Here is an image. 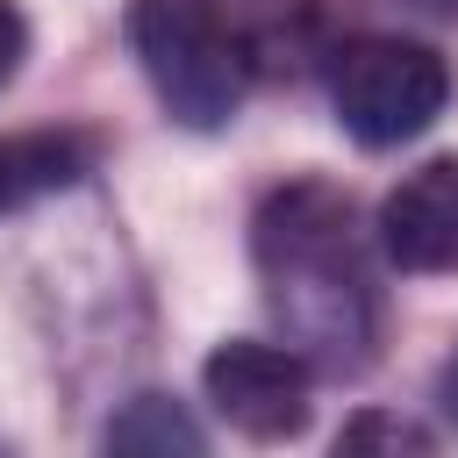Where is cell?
Here are the masks:
<instances>
[{
	"label": "cell",
	"mask_w": 458,
	"mask_h": 458,
	"mask_svg": "<svg viewBox=\"0 0 458 458\" xmlns=\"http://www.w3.org/2000/svg\"><path fill=\"white\" fill-rule=\"evenodd\" d=\"M250 258L286 351L329 379H358L379 358V279L358 200L329 179H286L258 200Z\"/></svg>",
	"instance_id": "obj_1"
},
{
	"label": "cell",
	"mask_w": 458,
	"mask_h": 458,
	"mask_svg": "<svg viewBox=\"0 0 458 458\" xmlns=\"http://www.w3.org/2000/svg\"><path fill=\"white\" fill-rule=\"evenodd\" d=\"M122 29H129V50H136L157 107L179 129L215 136L236 122V107L250 93V57L215 0H129Z\"/></svg>",
	"instance_id": "obj_2"
},
{
	"label": "cell",
	"mask_w": 458,
	"mask_h": 458,
	"mask_svg": "<svg viewBox=\"0 0 458 458\" xmlns=\"http://www.w3.org/2000/svg\"><path fill=\"white\" fill-rule=\"evenodd\" d=\"M329 107L365 150L415 143L451 107V64L415 36H351L329 57Z\"/></svg>",
	"instance_id": "obj_3"
},
{
	"label": "cell",
	"mask_w": 458,
	"mask_h": 458,
	"mask_svg": "<svg viewBox=\"0 0 458 458\" xmlns=\"http://www.w3.org/2000/svg\"><path fill=\"white\" fill-rule=\"evenodd\" d=\"M200 386L215 401V415L258 444H286L308 429V386H315V365L286 344H258V336H229L208 351L200 365Z\"/></svg>",
	"instance_id": "obj_4"
},
{
	"label": "cell",
	"mask_w": 458,
	"mask_h": 458,
	"mask_svg": "<svg viewBox=\"0 0 458 458\" xmlns=\"http://www.w3.org/2000/svg\"><path fill=\"white\" fill-rule=\"evenodd\" d=\"M379 250L401 272H458V157L415 165L379 200Z\"/></svg>",
	"instance_id": "obj_5"
},
{
	"label": "cell",
	"mask_w": 458,
	"mask_h": 458,
	"mask_svg": "<svg viewBox=\"0 0 458 458\" xmlns=\"http://www.w3.org/2000/svg\"><path fill=\"white\" fill-rule=\"evenodd\" d=\"M100 165V143L86 129H21L0 136V215H21L64 186H79Z\"/></svg>",
	"instance_id": "obj_6"
},
{
	"label": "cell",
	"mask_w": 458,
	"mask_h": 458,
	"mask_svg": "<svg viewBox=\"0 0 458 458\" xmlns=\"http://www.w3.org/2000/svg\"><path fill=\"white\" fill-rule=\"evenodd\" d=\"M100 458H215L208 451V429L193 422V408L165 386H143L129 394L107 429H100Z\"/></svg>",
	"instance_id": "obj_7"
},
{
	"label": "cell",
	"mask_w": 458,
	"mask_h": 458,
	"mask_svg": "<svg viewBox=\"0 0 458 458\" xmlns=\"http://www.w3.org/2000/svg\"><path fill=\"white\" fill-rule=\"evenodd\" d=\"M329 458H444V444H437L415 415H394V408H358V415L336 429Z\"/></svg>",
	"instance_id": "obj_8"
},
{
	"label": "cell",
	"mask_w": 458,
	"mask_h": 458,
	"mask_svg": "<svg viewBox=\"0 0 458 458\" xmlns=\"http://www.w3.org/2000/svg\"><path fill=\"white\" fill-rule=\"evenodd\" d=\"M21 57H29V21H21L14 0H0V86L21 72Z\"/></svg>",
	"instance_id": "obj_9"
},
{
	"label": "cell",
	"mask_w": 458,
	"mask_h": 458,
	"mask_svg": "<svg viewBox=\"0 0 458 458\" xmlns=\"http://www.w3.org/2000/svg\"><path fill=\"white\" fill-rule=\"evenodd\" d=\"M437 394H444V415H451V422H458V358H451V365H444V379H437Z\"/></svg>",
	"instance_id": "obj_10"
},
{
	"label": "cell",
	"mask_w": 458,
	"mask_h": 458,
	"mask_svg": "<svg viewBox=\"0 0 458 458\" xmlns=\"http://www.w3.org/2000/svg\"><path fill=\"white\" fill-rule=\"evenodd\" d=\"M408 7H422V14H458V0H408Z\"/></svg>",
	"instance_id": "obj_11"
},
{
	"label": "cell",
	"mask_w": 458,
	"mask_h": 458,
	"mask_svg": "<svg viewBox=\"0 0 458 458\" xmlns=\"http://www.w3.org/2000/svg\"><path fill=\"white\" fill-rule=\"evenodd\" d=\"M0 458H14V451H7V444H0Z\"/></svg>",
	"instance_id": "obj_12"
}]
</instances>
